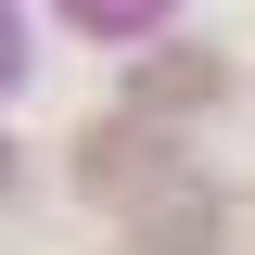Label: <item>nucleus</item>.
<instances>
[{"label":"nucleus","mask_w":255,"mask_h":255,"mask_svg":"<svg viewBox=\"0 0 255 255\" xmlns=\"http://www.w3.org/2000/svg\"><path fill=\"white\" fill-rule=\"evenodd\" d=\"M140 243L153 255H217V204L204 191H166V204H140Z\"/></svg>","instance_id":"2"},{"label":"nucleus","mask_w":255,"mask_h":255,"mask_svg":"<svg viewBox=\"0 0 255 255\" xmlns=\"http://www.w3.org/2000/svg\"><path fill=\"white\" fill-rule=\"evenodd\" d=\"M140 179H153V128H90V140H77V191L140 204Z\"/></svg>","instance_id":"1"},{"label":"nucleus","mask_w":255,"mask_h":255,"mask_svg":"<svg viewBox=\"0 0 255 255\" xmlns=\"http://www.w3.org/2000/svg\"><path fill=\"white\" fill-rule=\"evenodd\" d=\"M90 13H128V0H90Z\"/></svg>","instance_id":"4"},{"label":"nucleus","mask_w":255,"mask_h":255,"mask_svg":"<svg viewBox=\"0 0 255 255\" xmlns=\"http://www.w3.org/2000/svg\"><path fill=\"white\" fill-rule=\"evenodd\" d=\"M191 102H217V51H166L140 77V115H191Z\"/></svg>","instance_id":"3"}]
</instances>
